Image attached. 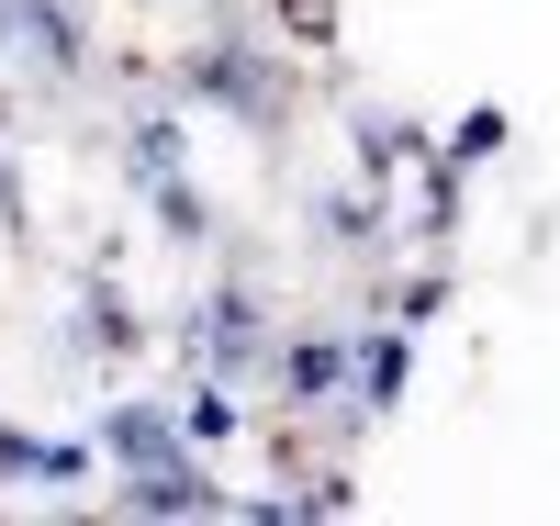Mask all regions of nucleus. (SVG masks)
Wrapping results in <instances>:
<instances>
[{
	"mask_svg": "<svg viewBox=\"0 0 560 526\" xmlns=\"http://www.w3.org/2000/svg\"><path fill=\"white\" fill-rule=\"evenodd\" d=\"M348 404L359 425H393L415 404V325L382 314V303H359V370H348Z\"/></svg>",
	"mask_w": 560,
	"mask_h": 526,
	"instance_id": "0eeeda50",
	"label": "nucleus"
},
{
	"mask_svg": "<svg viewBox=\"0 0 560 526\" xmlns=\"http://www.w3.org/2000/svg\"><path fill=\"white\" fill-rule=\"evenodd\" d=\"M0 247H34V179L12 157V113H0Z\"/></svg>",
	"mask_w": 560,
	"mask_h": 526,
	"instance_id": "ddd939ff",
	"label": "nucleus"
},
{
	"mask_svg": "<svg viewBox=\"0 0 560 526\" xmlns=\"http://www.w3.org/2000/svg\"><path fill=\"white\" fill-rule=\"evenodd\" d=\"M179 12H213V0H179Z\"/></svg>",
	"mask_w": 560,
	"mask_h": 526,
	"instance_id": "2eb2a0df",
	"label": "nucleus"
},
{
	"mask_svg": "<svg viewBox=\"0 0 560 526\" xmlns=\"http://www.w3.org/2000/svg\"><path fill=\"white\" fill-rule=\"evenodd\" d=\"M158 79L191 113H213V124H236L247 147H269V135L292 124V102H303V45L269 12H247V0H213V12L158 57Z\"/></svg>",
	"mask_w": 560,
	"mask_h": 526,
	"instance_id": "f257e3e1",
	"label": "nucleus"
},
{
	"mask_svg": "<svg viewBox=\"0 0 560 526\" xmlns=\"http://www.w3.org/2000/svg\"><path fill=\"white\" fill-rule=\"evenodd\" d=\"M168 348L191 381H269V348H280V303H269V280L258 269H213L202 292H179L168 314Z\"/></svg>",
	"mask_w": 560,
	"mask_h": 526,
	"instance_id": "7ed1b4c3",
	"label": "nucleus"
},
{
	"mask_svg": "<svg viewBox=\"0 0 560 526\" xmlns=\"http://www.w3.org/2000/svg\"><path fill=\"white\" fill-rule=\"evenodd\" d=\"M102 482V437H57V425H34V470H23V493L34 504H68Z\"/></svg>",
	"mask_w": 560,
	"mask_h": 526,
	"instance_id": "1a4fd4ad",
	"label": "nucleus"
},
{
	"mask_svg": "<svg viewBox=\"0 0 560 526\" xmlns=\"http://www.w3.org/2000/svg\"><path fill=\"white\" fill-rule=\"evenodd\" d=\"M303 247L337 258V269H370V280H382V269L404 258V213H393V190H370L359 168L325 179V190H303Z\"/></svg>",
	"mask_w": 560,
	"mask_h": 526,
	"instance_id": "423d86ee",
	"label": "nucleus"
},
{
	"mask_svg": "<svg viewBox=\"0 0 560 526\" xmlns=\"http://www.w3.org/2000/svg\"><path fill=\"white\" fill-rule=\"evenodd\" d=\"M179 425H191V448H236L247 437V381H191V370H179Z\"/></svg>",
	"mask_w": 560,
	"mask_h": 526,
	"instance_id": "9d476101",
	"label": "nucleus"
},
{
	"mask_svg": "<svg viewBox=\"0 0 560 526\" xmlns=\"http://www.w3.org/2000/svg\"><path fill=\"white\" fill-rule=\"evenodd\" d=\"M147 348H158V325L135 314V292L113 280V258H90V269H79V292L57 303V359L90 370V381H124Z\"/></svg>",
	"mask_w": 560,
	"mask_h": 526,
	"instance_id": "39448f33",
	"label": "nucleus"
},
{
	"mask_svg": "<svg viewBox=\"0 0 560 526\" xmlns=\"http://www.w3.org/2000/svg\"><path fill=\"white\" fill-rule=\"evenodd\" d=\"M0 79L23 102H79V90L124 79V57L102 45L90 0H0Z\"/></svg>",
	"mask_w": 560,
	"mask_h": 526,
	"instance_id": "20e7f679",
	"label": "nucleus"
},
{
	"mask_svg": "<svg viewBox=\"0 0 560 526\" xmlns=\"http://www.w3.org/2000/svg\"><path fill=\"white\" fill-rule=\"evenodd\" d=\"M504 147H516V113H504V102H459V113L438 124V157H448V168H471V179H482Z\"/></svg>",
	"mask_w": 560,
	"mask_h": 526,
	"instance_id": "9b49d317",
	"label": "nucleus"
},
{
	"mask_svg": "<svg viewBox=\"0 0 560 526\" xmlns=\"http://www.w3.org/2000/svg\"><path fill=\"white\" fill-rule=\"evenodd\" d=\"M337 124H348V168H359L370 190H393V202H404V179L438 157V135L415 124V113H393V102H348Z\"/></svg>",
	"mask_w": 560,
	"mask_h": 526,
	"instance_id": "6e6552de",
	"label": "nucleus"
},
{
	"mask_svg": "<svg viewBox=\"0 0 560 526\" xmlns=\"http://www.w3.org/2000/svg\"><path fill=\"white\" fill-rule=\"evenodd\" d=\"M202 113L179 102V90L147 68V79H124V113H113V179H124V202H147V224L168 235V247H213V202H202Z\"/></svg>",
	"mask_w": 560,
	"mask_h": 526,
	"instance_id": "f03ea898",
	"label": "nucleus"
},
{
	"mask_svg": "<svg viewBox=\"0 0 560 526\" xmlns=\"http://www.w3.org/2000/svg\"><path fill=\"white\" fill-rule=\"evenodd\" d=\"M258 12L292 34L303 57H337V34H348V12H337V0H258Z\"/></svg>",
	"mask_w": 560,
	"mask_h": 526,
	"instance_id": "f8f14e48",
	"label": "nucleus"
},
{
	"mask_svg": "<svg viewBox=\"0 0 560 526\" xmlns=\"http://www.w3.org/2000/svg\"><path fill=\"white\" fill-rule=\"evenodd\" d=\"M23 470H34V425L0 414V482H23Z\"/></svg>",
	"mask_w": 560,
	"mask_h": 526,
	"instance_id": "4468645a",
	"label": "nucleus"
}]
</instances>
